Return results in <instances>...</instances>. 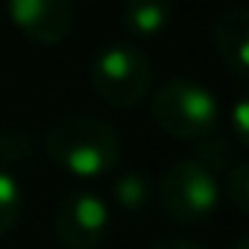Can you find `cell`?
<instances>
[{
    "instance_id": "9c48e42d",
    "label": "cell",
    "mask_w": 249,
    "mask_h": 249,
    "mask_svg": "<svg viewBox=\"0 0 249 249\" xmlns=\"http://www.w3.org/2000/svg\"><path fill=\"white\" fill-rule=\"evenodd\" d=\"M114 199L123 211L138 214L150 205V185L141 173H123L114 182Z\"/></svg>"
},
{
    "instance_id": "277c9868",
    "label": "cell",
    "mask_w": 249,
    "mask_h": 249,
    "mask_svg": "<svg viewBox=\"0 0 249 249\" xmlns=\"http://www.w3.org/2000/svg\"><path fill=\"white\" fill-rule=\"evenodd\" d=\"M150 62L132 44H108L91 62V88L114 108L138 106L150 94Z\"/></svg>"
},
{
    "instance_id": "5bb4252c",
    "label": "cell",
    "mask_w": 249,
    "mask_h": 249,
    "mask_svg": "<svg viewBox=\"0 0 249 249\" xmlns=\"http://www.w3.org/2000/svg\"><path fill=\"white\" fill-rule=\"evenodd\" d=\"M229 249H249V240H246V234H240V237H234Z\"/></svg>"
},
{
    "instance_id": "ba28073f",
    "label": "cell",
    "mask_w": 249,
    "mask_h": 249,
    "mask_svg": "<svg viewBox=\"0 0 249 249\" xmlns=\"http://www.w3.org/2000/svg\"><path fill=\"white\" fill-rule=\"evenodd\" d=\"M170 18H173L170 0H126V6H123V24L141 38L159 36L170 24Z\"/></svg>"
},
{
    "instance_id": "7c38bea8",
    "label": "cell",
    "mask_w": 249,
    "mask_h": 249,
    "mask_svg": "<svg viewBox=\"0 0 249 249\" xmlns=\"http://www.w3.org/2000/svg\"><path fill=\"white\" fill-rule=\"evenodd\" d=\"M246 114H249V108H246V103L240 100V103L234 106V111H231V126H234V141H237V144H246Z\"/></svg>"
},
{
    "instance_id": "8fae6325",
    "label": "cell",
    "mask_w": 249,
    "mask_h": 249,
    "mask_svg": "<svg viewBox=\"0 0 249 249\" xmlns=\"http://www.w3.org/2000/svg\"><path fill=\"white\" fill-rule=\"evenodd\" d=\"M226 196L240 214H246L249 208V164L246 161H234L231 170L226 173Z\"/></svg>"
},
{
    "instance_id": "6da1fadb",
    "label": "cell",
    "mask_w": 249,
    "mask_h": 249,
    "mask_svg": "<svg viewBox=\"0 0 249 249\" xmlns=\"http://www.w3.org/2000/svg\"><path fill=\"white\" fill-rule=\"evenodd\" d=\"M47 156L79 179H100L120 161V135L103 117L68 114L56 120L47 138Z\"/></svg>"
},
{
    "instance_id": "8992f818",
    "label": "cell",
    "mask_w": 249,
    "mask_h": 249,
    "mask_svg": "<svg viewBox=\"0 0 249 249\" xmlns=\"http://www.w3.org/2000/svg\"><path fill=\"white\" fill-rule=\"evenodd\" d=\"M12 24L36 44L53 47L73 33V0H6Z\"/></svg>"
},
{
    "instance_id": "5b68a950",
    "label": "cell",
    "mask_w": 249,
    "mask_h": 249,
    "mask_svg": "<svg viewBox=\"0 0 249 249\" xmlns=\"http://www.w3.org/2000/svg\"><path fill=\"white\" fill-rule=\"evenodd\" d=\"M56 237L68 249H97L108 234L111 214L100 194L88 188H73L62 196L56 211Z\"/></svg>"
},
{
    "instance_id": "3957f363",
    "label": "cell",
    "mask_w": 249,
    "mask_h": 249,
    "mask_svg": "<svg viewBox=\"0 0 249 249\" xmlns=\"http://www.w3.org/2000/svg\"><path fill=\"white\" fill-rule=\"evenodd\" d=\"M159 202L161 211L182 226L205 223L220 205V185L208 164L182 159L173 161L159 179Z\"/></svg>"
},
{
    "instance_id": "52a82bcc",
    "label": "cell",
    "mask_w": 249,
    "mask_h": 249,
    "mask_svg": "<svg viewBox=\"0 0 249 249\" xmlns=\"http://www.w3.org/2000/svg\"><path fill=\"white\" fill-rule=\"evenodd\" d=\"M214 47L220 59L229 65V71L246 79V68H249V9L246 6H229L217 18Z\"/></svg>"
},
{
    "instance_id": "30bf717a",
    "label": "cell",
    "mask_w": 249,
    "mask_h": 249,
    "mask_svg": "<svg viewBox=\"0 0 249 249\" xmlns=\"http://www.w3.org/2000/svg\"><path fill=\"white\" fill-rule=\"evenodd\" d=\"M21 217V185L18 179L0 167V237L9 234Z\"/></svg>"
},
{
    "instance_id": "4fadbf2b",
    "label": "cell",
    "mask_w": 249,
    "mask_h": 249,
    "mask_svg": "<svg viewBox=\"0 0 249 249\" xmlns=\"http://www.w3.org/2000/svg\"><path fill=\"white\" fill-rule=\"evenodd\" d=\"M150 249H205V246L196 240H188V237H164V240L153 243Z\"/></svg>"
},
{
    "instance_id": "7a4b0ae2",
    "label": "cell",
    "mask_w": 249,
    "mask_h": 249,
    "mask_svg": "<svg viewBox=\"0 0 249 249\" xmlns=\"http://www.w3.org/2000/svg\"><path fill=\"white\" fill-rule=\"evenodd\" d=\"M153 123L176 141H199L220 120L217 97L194 79H167L150 100Z\"/></svg>"
}]
</instances>
